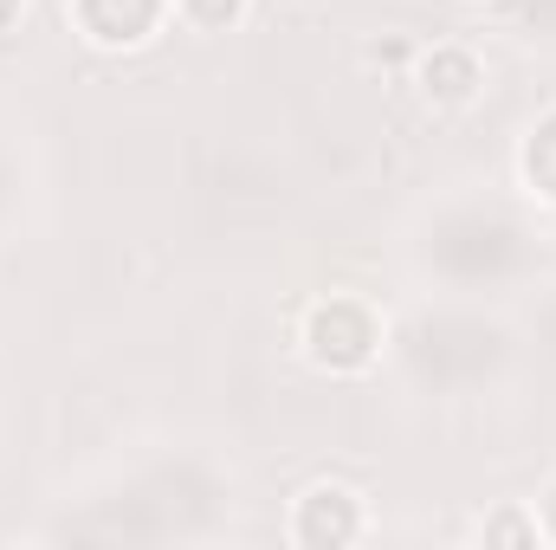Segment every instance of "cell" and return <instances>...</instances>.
<instances>
[{"mask_svg":"<svg viewBox=\"0 0 556 550\" xmlns=\"http://www.w3.org/2000/svg\"><path fill=\"white\" fill-rule=\"evenodd\" d=\"M389 350V317L363 291H324L298 317V357L317 376H369Z\"/></svg>","mask_w":556,"mask_h":550,"instance_id":"1","label":"cell"},{"mask_svg":"<svg viewBox=\"0 0 556 550\" xmlns=\"http://www.w3.org/2000/svg\"><path fill=\"white\" fill-rule=\"evenodd\" d=\"M65 20L91 52H142L175 26V0H65Z\"/></svg>","mask_w":556,"mask_h":550,"instance_id":"2","label":"cell"},{"mask_svg":"<svg viewBox=\"0 0 556 550\" xmlns=\"http://www.w3.org/2000/svg\"><path fill=\"white\" fill-rule=\"evenodd\" d=\"M291 545L298 550H343V545H363L369 538V499L343 479H317L298 492L291 505Z\"/></svg>","mask_w":556,"mask_h":550,"instance_id":"3","label":"cell"},{"mask_svg":"<svg viewBox=\"0 0 556 550\" xmlns=\"http://www.w3.org/2000/svg\"><path fill=\"white\" fill-rule=\"evenodd\" d=\"M415 91L433 111H472L485 98V59L466 39H440L415 52Z\"/></svg>","mask_w":556,"mask_h":550,"instance_id":"4","label":"cell"},{"mask_svg":"<svg viewBox=\"0 0 556 550\" xmlns=\"http://www.w3.org/2000/svg\"><path fill=\"white\" fill-rule=\"evenodd\" d=\"M518 182H525L544 208H556V111H544V117L525 130V142H518Z\"/></svg>","mask_w":556,"mask_h":550,"instance_id":"5","label":"cell"},{"mask_svg":"<svg viewBox=\"0 0 556 550\" xmlns=\"http://www.w3.org/2000/svg\"><path fill=\"white\" fill-rule=\"evenodd\" d=\"M247 13H253V0H175V20L188 26V33H240L247 26Z\"/></svg>","mask_w":556,"mask_h":550,"instance_id":"6","label":"cell"},{"mask_svg":"<svg viewBox=\"0 0 556 550\" xmlns=\"http://www.w3.org/2000/svg\"><path fill=\"white\" fill-rule=\"evenodd\" d=\"M479 538H485V545H511V550L544 545V532H538V512H531V505H498V512L479 525Z\"/></svg>","mask_w":556,"mask_h":550,"instance_id":"7","label":"cell"},{"mask_svg":"<svg viewBox=\"0 0 556 550\" xmlns=\"http://www.w3.org/2000/svg\"><path fill=\"white\" fill-rule=\"evenodd\" d=\"M531 512H538V532H544V545H556V479L538 492V505H531Z\"/></svg>","mask_w":556,"mask_h":550,"instance_id":"8","label":"cell"},{"mask_svg":"<svg viewBox=\"0 0 556 550\" xmlns=\"http://www.w3.org/2000/svg\"><path fill=\"white\" fill-rule=\"evenodd\" d=\"M26 7H33V0H0V39H7V33L26 20Z\"/></svg>","mask_w":556,"mask_h":550,"instance_id":"9","label":"cell"}]
</instances>
